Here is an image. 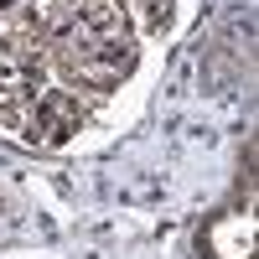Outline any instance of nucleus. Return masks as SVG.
I'll return each instance as SVG.
<instances>
[{"label":"nucleus","mask_w":259,"mask_h":259,"mask_svg":"<svg viewBox=\"0 0 259 259\" xmlns=\"http://www.w3.org/2000/svg\"><path fill=\"white\" fill-rule=\"evenodd\" d=\"M145 41L114 0H68L41 31V68L78 99H114L140 78Z\"/></svg>","instance_id":"f257e3e1"},{"label":"nucleus","mask_w":259,"mask_h":259,"mask_svg":"<svg viewBox=\"0 0 259 259\" xmlns=\"http://www.w3.org/2000/svg\"><path fill=\"white\" fill-rule=\"evenodd\" d=\"M249 73H254V16L233 11L212 26L207 47H202V78L212 83V94H223V89L249 83Z\"/></svg>","instance_id":"20e7f679"},{"label":"nucleus","mask_w":259,"mask_h":259,"mask_svg":"<svg viewBox=\"0 0 259 259\" xmlns=\"http://www.w3.org/2000/svg\"><path fill=\"white\" fill-rule=\"evenodd\" d=\"M0 124H6V135H16L31 150H73L99 124V114H94L89 99H78L73 89L47 78L36 89L16 94L11 104H0Z\"/></svg>","instance_id":"7ed1b4c3"},{"label":"nucleus","mask_w":259,"mask_h":259,"mask_svg":"<svg viewBox=\"0 0 259 259\" xmlns=\"http://www.w3.org/2000/svg\"><path fill=\"white\" fill-rule=\"evenodd\" d=\"M187 259H259V171L254 135H244L228 187L187 228Z\"/></svg>","instance_id":"f03ea898"},{"label":"nucleus","mask_w":259,"mask_h":259,"mask_svg":"<svg viewBox=\"0 0 259 259\" xmlns=\"http://www.w3.org/2000/svg\"><path fill=\"white\" fill-rule=\"evenodd\" d=\"M41 21L36 0H0V52L6 57H41Z\"/></svg>","instance_id":"39448f33"}]
</instances>
